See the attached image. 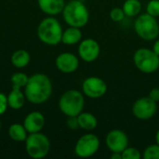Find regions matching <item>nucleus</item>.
I'll return each instance as SVG.
<instances>
[{
  "instance_id": "obj_17",
  "label": "nucleus",
  "mask_w": 159,
  "mask_h": 159,
  "mask_svg": "<svg viewBox=\"0 0 159 159\" xmlns=\"http://www.w3.org/2000/svg\"><path fill=\"white\" fill-rule=\"evenodd\" d=\"M77 121L79 124V128L87 131H91L95 129L98 126V120L96 116L89 112L80 113L77 116Z\"/></svg>"
},
{
  "instance_id": "obj_23",
  "label": "nucleus",
  "mask_w": 159,
  "mask_h": 159,
  "mask_svg": "<svg viewBox=\"0 0 159 159\" xmlns=\"http://www.w3.org/2000/svg\"><path fill=\"white\" fill-rule=\"evenodd\" d=\"M143 158L145 159H159V145L152 144L146 147L143 155Z\"/></svg>"
},
{
  "instance_id": "obj_22",
  "label": "nucleus",
  "mask_w": 159,
  "mask_h": 159,
  "mask_svg": "<svg viewBox=\"0 0 159 159\" xmlns=\"http://www.w3.org/2000/svg\"><path fill=\"white\" fill-rule=\"evenodd\" d=\"M29 76L21 72H18L15 73L11 75L10 77V81H11V85L12 87L15 88H19V89H22L26 86L27 82H28Z\"/></svg>"
},
{
  "instance_id": "obj_11",
  "label": "nucleus",
  "mask_w": 159,
  "mask_h": 159,
  "mask_svg": "<svg viewBox=\"0 0 159 159\" xmlns=\"http://www.w3.org/2000/svg\"><path fill=\"white\" fill-rule=\"evenodd\" d=\"M105 143L112 153H122L129 146V138L121 129H112L106 135Z\"/></svg>"
},
{
  "instance_id": "obj_12",
  "label": "nucleus",
  "mask_w": 159,
  "mask_h": 159,
  "mask_svg": "<svg viewBox=\"0 0 159 159\" xmlns=\"http://www.w3.org/2000/svg\"><path fill=\"white\" fill-rule=\"evenodd\" d=\"M101 48L99 43L92 39L87 38L80 41L78 46V55L86 62H92L96 61L100 55Z\"/></svg>"
},
{
  "instance_id": "obj_20",
  "label": "nucleus",
  "mask_w": 159,
  "mask_h": 159,
  "mask_svg": "<svg viewBox=\"0 0 159 159\" xmlns=\"http://www.w3.org/2000/svg\"><path fill=\"white\" fill-rule=\"evenodd\" d=\"M27 130L25 129L23 124L14 123L8 128V136L12 141L15 142H25L27 138Z\"/></svg>"
},
{
  "instance_id": "obj_30",
  "label": "nucleus",
  "mask_w": 159,
  "mask_h": 159,
  "mask_svg": "<svg viewBox=\"0 0 159 159\" xmlns=\"http://www.w3.org/2000/svg\"><path fill=\"white\" fill-rule=\"evenodd\" d=\"M153 50L159 56V39H157L155 44H154V47H153Z\"/></svg>"
},
{
  "instance_id": "obj_16",
  "label": "nucleus",
  "mask_w": 159,
  "mask_h": 159,
  "mask_svg": "<svg viewBox=\"0 0 159 159\" xmlns=\"http://www.w3.org/2000/svg\"><path fill=\"white\" fill-rule=\"evenodd\" d=\"M25 100L26 98L24 92H22L19 88L12 87L10 92L7 95L8 107L13 110H20L24 105Z\"/></svg>"
},
{
  "instance_id": "obj_8",
  "label": "nucleus",
  "mask_w": 159,
  "mask_h": 159,
  "mask_svg": "<svg viewBox=\"0 0 159 159\" xmlns=\"http://www.w3.org/2000/svg\"><path fill=\"white\" fill-rule=\"evenodd\" d=\"M100 148V140L93 133L82 135L76 142L75 146V154L82 158L94 156Z\"/></svg>"
},
{
  "instance_id": "obj_24",
  "label": "nucleus",
  "mask_w": 159,
  "mask_h": 159,
  "mask_svg": "<svg viewBox=\"0 0 159 159\" xmlns=\"http://www.w3.org/2000/svg\"><path fill=\"white\" fill-rule=\"evenodd\" d=\"M142 154L141 152L134 147H127L122 152V159H141Z\"/></svg>"
},
{
  "instance_id": "obj_7",
  "label": "nucleus",
  "mask_w": 159,
  "mask_h": 159,
  "mask_svg": "<svg viewBox=\"0 0 159 159\" xmlns=\"http://www.w3.org/2000/svg\"><path fill=\"white\" fill-rule=\"evenodd\" d=\"M133 62L137 69L144 74H152L158 70L159 56L150 48H141L133 55Z\"/></svg>"
},
{
  "instance_id": "obj_33",
  "label": "nucleus",
  "mask_w": 159,
  "mask_h": 159,
  "mask_svg": "<svg viewBox=\"0 0 159 159\" xmlns=\"http://www.w3.org/2000/svg\"><path fill=\"white\" fill-rule=\"evenodd\" d=\"M0 129H1V121H0Z\"/></svg>"
},
{
  "instance_id": "obj_6",
  "label": "nucleus",
  "mask_w": 159,
  "mask_h": 159,
  "mask_svg": "<svg viewBox=\"0 0 159 159\" xmlns=\"http://www.w3.org/2000/svg\"><path fill=\"white\" fill-rule=\"evenodd\" d=\"M134 30L138 36L145 41L156 40L159 35L158 21L148 13L142 14L134 22Z\"/></svg>"
},
{
  "instance_id": "obj_19",
  "label": "nucleus",
  "mask_w": 159,
  "mask_h": 159,
  "mask_svg": "<svg viewBox=\"0 0 159 159\" xmlns=\"http://www.w3.org/2000/svg\"><path fill=\"white\" fill-rule=\"evenodd\" d=\"M30 53L25 49H18L11 55V64L16 68H24L30 62Z\"/></svg>"
},
{
  "instance_id": "obj_1",
  "label": "nucleus",
  "mask_w": 159,
  "mask_h": 159,
  "mask_svg": "<svg viewBox=\"0 0 159 159\" xmlns=\"http://www.w3.org/2000/svg\"><path fill=\"white\" fill-rule=\"evenodd\" d=\"M23 92L29 102L42 104L48 102L52 94L51 80L44 74H34L29 76Z\"/></svg>"
},
{
  "instance_id": "obj_2",
  "label": "nucleus",
  "mask_w": 159,
  "mask_h": 159,
  "mask_svg": "<svg viewBox=\"0 0 159 159\" xmlns=\"http://www.w3.org/2000/svg\"><path fill=\"white\" fill-rule=\"evenodd\" d=\"M62 27L60 21L53 16L45 18L37 26V36L39 40L48 46H56L61 42Z\"/></svg>"
},
{
  "instance_id": "obj_32",
  "label": "nucleus",
  "mask_w": 159,
  "mask_h": 159,
  "mask_svg": "<svg viewBox=\"0 0 159 159\" xmlns=\"http://www.w3.org/2000/svg\"><path fill=\"white\" fill-rule=\"evenodd\" d=\"M156 142H157V143L159 145V129L157 130V134H156Z\"/></svg>"
},
{
  "instance_id": "obj_27",
  "label": "nucleus",
  "mask_w": 159,
  "mask_h": 159,
  "mask_svg": "<svg viewBox=\"0 0 159 159\" xmlns=\"http://www.w3.org/2000/svg\"><path fill=\"white\" fill-rule=\"evenodd\" d=\"M7 107H8L7 96L5 93L0 92V116L4 115L6 113Z\"/></svg>"
},
{
  "instance_id": "obj_29",
  "label": "nucleus",
  "mask_w": 159,
  "mask_h": 159,
  "mask_svg": "<svg viewBox=\"0 0 159 159\" xmlns=\"http://www.w3.org/2000/svg\"><path fill=\"white\" fill-rule=\"evenodd\" d=\"M148 97L150 99H152L153 101H155L156 102H159V89L157 88H155V89H152L149 92V95Z\"/></svg>"
},
{
  "instance_id": "obj_21",
  "label": "nucleus",
  "mask_w": 159,
  "mask_h": 159,
  "mask_svg": "<svg viewBox=\"0 0 159 159\" xmlns=\"http://www.w3.org/2000/svg\"><path fill=\"white\" fill-rule=\"evenodd\" d=\"M123 10L128 17H135L142 10V3L140 0H126L123 4Z\"/></svg>"
},
{
  "instance_id": "obj_13",
  "label": "nucleus",
  "mask_w": 159,
  "mask_h": 159,
  "mask_svg": "<svg viewBox=\"0 0 159 159\" xmlns=\"http://www.w3.org/2000/svg\"><path fill=\"white\" fill-rule=\"evenodd\" d=\"M55 65L60 72L64 74H72L78 69L79 60L71 52H62L57 56Z\"/></svg>"
},
{
  "instance_id": "obj_5",
  "label": "nucleus",
  "mask_w": 159,
  "mask_h": 159,
  "mask_svg": "<svg viewBox=\"0 0 159 159\" xmlns=\"http://www.w3.org/2000/svg\"><path fill=\"white\" fill-rule=\"evenodd\" d=\"M50 141L43 133H29L25 140V151L27 155L34 159L46 157L50 151Z\"/></svg>"
},
{
  "instance_id": "obj_31",
  "label": "nucleus",
  "mask_w": 159,
  "mask_h": 159,
  "mask_svg": "<svg viewBox=\"0 0 159 159\" xmlns=\"http://www.w3.org/2000/svg\"><path fill=\"white\" fill-rule=\"evenodd\" d=\"M111 158L112 159H122V153H112L111 155Z\"/></svg>"
},
{
  "instance_id": "obj_9",
  "label": "nucleus",
  "mask_w": 159,
  "mask_h": 159,
  "mask_svg": "<svg viewBox=\"0 0 159 159\" xmlns=\"http://www.w3.org/2000/svg\"><path fill=\"white\" fill-rule=\"evenodd\" d=\"M157 111V102L149 97H143L135 101L132 105L133 116L140 120H148L155 116Z\"/></svg>"
},
{
  "instance_id": "obj_26",
  "label": "nucleus",
  "mask_w": 159,
  "mask_h": 159,
  "mask_svg": "<svg viewBox=\"0 0 159 159\" xmlns=\"http://www.w3.org/2000/svg\"><path fill=\"white\" fill-rule=\"evenodd\" d=\"M125 16H126L125 12H124L123 8H121V7H114L110 11V18L113 21H116V22H119V21L123 20Z\"/></svg>"
},
{
  "instance_id": "obj_18",
  "label": "nucleus",
  "mask_w": 159,
  "mask_h": 159,
  "mask_svg": "<svg viewBox=\"0 0 159 159\" xmlns=\"http://www.w3.org/2000/svg\"><path fill=\"white\" fill-rule=\"evenodd\" d=\"M82 39V32L80 28L69 26L66 30L63 31L61 36V42L65 45H75L79 43Z\"/></svg>"
},
{
  "instance_id": "obj_14",
  "label": "nucleus",
  "mask_w": 159,
  "mask_h": 159,
  "mask_svg": "<svg viewBox=\"0 0 159 159\" xmlns=\"http://www.w3.org/2000/svg\"><path fill=\"white\" fill-rule=\"evenodd\" d=\"M45 116L41 112L34 111L29 113L24 120H23V126L28 133H35L40 132L44 126H45Z\"/></svg>"
},
{
  "instance_id": "obj_10",
  "label": "nucleus",
  "mask_w": 159,
  "mask_h": 159,
  "mask_svg": "<svg viewBox=\"0 0 159 159\" xmlns=\"http://www.w3.org/2000/svg\"><path fill=\"white\" fill-rule=\"evenodd\" d=\"M82 92L89 98L98 99L107 92V85L98 76H89L82 84Z\"/></svg>"
},
{
  "instance_id": "obj_4",
  "label": "nucleus",
  "mask_w": 159,
  "mask_h": 159,
  "mask_svg": "<svg viewBox=\"0 0 159 159\" xmlns=\"http://www.w3.org/2000/svg\"><path fill=\"white\" fill-rule=\"evenodd\" d=\"M85 106V98L83 92L76 89L65 91L59 100V108L66 116H77L83 112Z\"/></svg>"
},
{
  "instance_id": "obj_28",
  "label": "nucleus",
  "mask_w": 159,
  "mask_h": 159,
  "mask_svg": "<svg viewBox=\"0 0 159 159\" xmlns=\"http://www.w3.org/2000/svg\"><path fill=\"white\" fill-rule=\"evenodd\" d=\"M67 126L73 130L77 129L79 128V124H78V121H77V116H69L68 120H67Z\"/></svg>"
},
{
  "instance_id": "obj_25",
  "label": "nucleus",
  "mask_w": 159,
  "mask_h": 159,
  "mask_svg": "<svg viewBox=\"0 0 159 159\" xmlns=\"http://www.w3.org/2000/svg\"><path fill=\"white\" fill-rule=\"evenodd\" d=\"M146 13L154 16L159 17V0H151L146 6Z\"/></svg>"
},
{
  "instance_id": "obj_15",
  "label": "nucleus",
  "mask_w": 159,
  "mask_h": 159,
  "mask_svg": "<svg viewBox=\"0 0 159 159\" xmlns=\"http://www.w3.org/2000/svg\"><path fill=\"white\" fill-rule=\"evenodd\" d=\"M37 3L40 10L48 16L61 13L65 6L64 0H37Z\"/></svg>"
},
{
  "instance_id": "obj_3",
  "label": "nucleus",
  "mask_w": 159,
  "mask_h": 159,
  "mask_svg": "<svg viewBox=\"0 0 159 159\" xmlns=\"http://www.w3.org/2000/svg\"><path fill=\"white\" fill-rule=\"evenodd\" d=\"M64 21L73 27L82 28L87 25L89 19V12L81 0H71L66 3L62 10Z\"/></svg>"
}]
</instances>
